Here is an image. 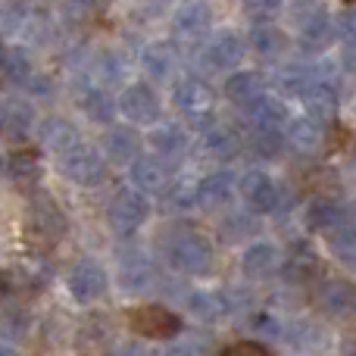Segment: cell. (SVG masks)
I'll return each instance as SVG.
<instances>
[{"label": "cell", "mask_w": 356, "mask_h": 356, "mask_svg": "<svg viewBox=\"0 0 356 356\" xmlns=\"http://www.w3.org/2000/svg\"><path fill=\"white\" fill-rule=\"evenodd\" d=\"M319 81V75H316V66H307V63H291V66H284L282 72H278L275 85L278 91L284 94V97H307V91Z\"/></svg>", "instance_id": "obj_24"}, {"label": "cell", "mask_w": 356, "mask_h": 356, "mask_svg": "<svg viewBox=\"0 0 356 356\" xmlns=\"http://www.w3.org/2000/svg\"><path fill=\"white\" fill-rule=\"evenodd\" d=\"M203 144H207V150L213 156H219V160H232V156H238V150H241L238 135H234L228 125H219V122L207 125V131H203Z\"/></svg>", "instance_id": "obj_30"}, {"label": "cell", "mask_w": 356, "mask_h": 356, "mask_svg": "<svg viewBox=\"0 0 356 356\" xmlns=\"http://www.w3.org/2000/svg\"><path fill=\"white\" fill-rule=\"evenodd\" d=\"M29 88H31L35 94H50V79H44V75H31Z\"/></svg>", "instance_id": "obj_46"}, {"label": "cell", "mask_w": 356, "mask_h": 356, "mask_svg": "<svg viewBox=\"0 0 356 356\" xmlns=\"http://www.w3.org/2000/svg\"><path fill=\"white\" fill-rule=\"evenodd\" d=\"M284 278L294 284L300 282H309V278L316 275V269H319V257H316V250L307 244V241H297L294 247L288 250V257H284Z\"/></svg>", "instance_id": "obj_20"}, {"label": "cell", "mask_w": 356, "mask_h": 356, "mask_svg": "<svg viewBox=\"0 0 356 356\" xmlns=\"http://www.w3.org/2000/svg\"><path fill=\"white\" fill-rule=\"evenodd\" d=\"M29 222H31V232H38L44 241H60L63 232H66V216H63L60 207H56L54 200H47L44 194L31 203Z\"/></svg>", "instance_id": "obj_13"}, {"label": "cell", "mask_w": 356, "mask_h": 356, "mask_svg": "<svg viewBox=\"0 0 356 356\" xmlns=\"http://www.w3.org/2000/svg\"><path fill=\"white\" fill-rule=\"evenodd\" d=\"M316 303L322 307V313L334 316V319L350 316L356 309V288L347 278H328V282H322L319 294H316Z\"/></svg>", "instance_id": "obj_11"}, {"label": "cell", "mask_w": 356, "mask_h": 356, "mask_svg": "<svg viewBox=\"0 0 356 356\" xmlns=\"http://www.w3.org/2000/svg\"><path fill=\"white\" fill-rule=\"evenodd\" d=\"M303 104H307V113H309V119H313V122L328 125L334 119V113H338V104H341V94H338L334 79L316 81V85L307 91Z\"/></svg>", "instance_id": "obj_12"}, {"label": "cell", "mask_w": 356, "mask_h": 356, "mask_svg": "<svg viewBox=\"0 0 356 356\" xmlns=\"http://www.w3.org/2000/svg\"><path fill=\"white\" fill-rule=\"evenodd\" d=\"M60 169H63V175H66L72 184H79V188H97V184L106 178L104 154L88 147V144H79V147H72L69 154H63Z\"/></svg>", "instance_id": "obj_2"}, {"label": "cell", "mask_w": 356, "mask_h": 356, "mask_svg": "<svg viewBox=\"0 0 356 356\" xmlns=\"http://www.w3.org/2000/svg\"><path fill=\"white\" fill-rule=\"evenodd\" d=\"M219 356H272L269 350H266L263 344H253V341H244V344H232L225 347Z\"/></svg>", "instance_id": "obj_45"}, {"label": "cell", "mask_w": 356, "mask_h": 356, "mask_svg": "<svg viewBox=\"0 0 356 356\" xmlns=\"http://www.w3.org/2000/svg\"><path fill=\"white\" fill-rule=\"evenodd\" d=\"M175 50L169 47V44H163V41H154V44H147L144 47V54H141V66H144V72L150 75V79H169V75L175 72Z\"/></svg>", "instance_id": "obj_28"}, {"label": "cell", "mask_w": 356, "mask_h": 356, "mask_svg": "<svg viewBox=\"0 0 356 356\" xmlns=\"http://www.w3.org/2000/svg\"><path fill=\"white\" fill-rule=\"evenodd\" d=\"M247 110H250L253 129H259V131H278L284 122H288L284 104L278 97H269V94H263V97H259L253 106H247Z\"/></svg>", "instance_id": "obj_27"}, {"label": "cell", "mask_w": 356, "mask_h": 356, "mask_svg": "<svg viewBox=\"0 0 356 356\" xmlns=\"http://www.w3.org/2000/svg\"><path fill=\"white\" fill-rule=\"evenodd\" d=\"M10 175H13V181H19V184H31L41 175V163H38V156L31 154V150H19L10 160Z\"/></svg>", "instance_id": "obj_37"}, {"label": "cell", "mask_w": 356, "mask_h": 356, "mask_svg": "<svg viewBox=\"0 0 356 356\" xmlns=\"http://www.w3.org/2000/svg\"><path fill=\"white\" fill-rule=\"evenodd\" d=\"M160 356H197L194 350H188V347H166Z\"/></svg>", "instance_id": "obj_48"}, {"label": "cell", "mask_w": 356, "mask_h": 356, "mask_svg": "<svg viewBox=\"0 0 356 356\" xmlns=\"http://www.w3.org/2000/svg\"><path fill=\"white\" fill-rule=\"evenodd\" d=\"M250 147H253V154H257V156L275 160V156L282 154V147H284V138L278 135V131H259V129H253Z\"/></svg>", "instance_id": "obj_39"}, {"label": "cell", "mask_w": 356, "mask_h": 356, "mask_svg": "<svg viewBox=\"0 0 356 356\" xmlns=\"http://www.w3.org/2000/svg\"><path fill=\"white\" fill-rule=\"evenodd\" d=\"M291 338L297 341L300 347H307V350H313V347H322L328 341V334L322 332L316 322H297L294 328H291Z\"/></svg>", "instance_id": "obj_40"}, {"label": "cell", "mask_w": 356, "mask_h": 356, "mask_svg": "<svg viewBox=\"0 0 356 356\" xmlns=\"http://www.w3.org/2000/svg\"><path fill=\"white\" fill-rule=\"evenodd\" d=\"M275 266H278V247L272 244V241H253V244L244 247V253H241V269L250 278L269 275Z\"/></svg>", "instance_id": "obj_23"}, {"label": "cell", "mask_w": 356, "mask_h": 356, "mask_svg": "<svg viewBox=\"0 0 356 356\" xmlns=\"http://www.w3.org/2000/svg\"><path fill=\"white\" fill-rule=\"evenodd\" d=\"M3 56H6V47H3V38H0V63H3Z\"/></svg>", "instance_id": "obj_51"}, {"label": "cell", "mask_w": 356, "mask_h": 356, "mask_svg": "<svg viewBox=\"0 0 356 356\" xmlns=\"http://www.w3.org/2000/svg\"><path fill=\"white\" fill-rule=\"evenodd\" d=\"M10 284H13L10 272H0V297H6V291H10Z\"/></svg>", "instance_id": "obj_49"}, {"label": "cell", "mask_w": 356, "mask_h": 356, "mask_svg": "<svg viewBox=\"0 0 356 356\" xmlns=\"http://www.w3.org/2000/svg\"><path fill=\"white\" fill-rule=\"evenodd\" d=\"M284 144H288L294 154L313 156L325 147V125L313 122V119H294L288 125V135H284Z\"/></svg>", "instance_id": "obj_14"}, {"label": "cell", "mask_w": 356, "mask_h": 356, "mask_svg": "<svg viewBox=\"0 0 356 356\" xmlns=\"http://www.w3.org/2000/svg\"><path fill=\"white\" fill-rule=\"evenodd\" d=\"M3 169H6V160H3V154H0V175H3Z\"/></svg>", "instance_id": "obj_52"}, {"label": "cell", "mask_w": 356, "mask_h": 356, "mask_svg": "<svg viewBox=\"0 0 356 356\" xmlns=\"http://www.w3.org/2000/svg\"><path fill=\"white\" fill-rule=\"evenodd\" d=\"M163 203H166L169 209H175V213H191L194 207H200V200H197V184L188 181V178H184V181L169 184Z\"/></svg>", "instance_id": "obj_34"}, {"label": "cell", "mask_w": 356, "mask_h": 356, "mask_svg": "<svg viewBox=\"0 0 356 356\" xmlns=\"http://www.w3.org/2000/svg\"><path fill=\"white\" fill-rule=\"evenodd\" d=\"M119 282H122L129 291H141V288H147V284L154 282V269H150V263L144 257L125 259L122 272H119Z\"/></svg>", "instance_id": "obj_35"}, {"label": "cell", "mask_w": 356, "mask_h": 356, "mask_svg": "<svg viewBox=\"0 0 356 356\" xmlns=\"http://www.w3.org/2000/svg\"><path fill=\"white\" fill-rule=\"evenodd\" d=\"M175 31L184 41H197L209 31V6L207 3H181L172 16Z\"/></svg>", "instance_id": "obj_21"}, {"label": "cell", "mask_w": 356, "mask_h": 356, "mask_svg": "<svg viewBox=\"0 0 356 356\" xmlns=\"http://www.w3.org/2000/svg\"><path fill=\"white\" fill-rule=\"evenodd\" d=\"M332 253L344 266L356 269V225H344L338 232H332Z\"/></svg>", "instance_id": "obj_36"}, {"label": "cell", "mask_w": 356, "mask_h": 356, "mask_svg": "<svg viewBox=\"0 0 356 356\" xmlns=\"http://www.w3.org/2000/svg\"><path fill=\"white\" fill-rule=\"evenodd\" d=\"M297 29H300V44L303 50H322L332 44L334 38V22L322 3H297L294 10Z\"/></svg>", "instance_id": "obj_3"}, {"label": "cell", "mask_w": 356, "mask_h": 356, "mask_svg": "<svg viewBox=\"0 0 356 356\" xmlns=\"http://www.w3.org/2000/svg\"><path fill=\"white\" fill-rule=\"evenodd\" d=\"M119 110H122V116L131 119V122L150 125L160 119V97H156V91L147 85V81H135V85H129L122 91Z\"/></svg>", "instance_id": "obj_7"}, {"label": "cell", "mask_w": 356, "mask_h": 356, "mask_svg": "<svg viewBox=\"0 0 356 356\" xmlns=\"http://www.w3.org/2000/svg\"><path fill=\"white\" fill-rule=\"evenodd\" d=\"M94 69H97V75H100L104 85H119V81L125 79V63H122V56L113 54V50L100 54L97 63H94Z\"/></svg>", "instance_id": "obj_38"}, {"label": "cell", "mask_w": 356, "mask_h": 356, "mask_svg": "<svg viewBox=\"0 0 356 356\" xmlns=\"http://www.w3.org/2000/svg\"><path fill=\"white\" fill-rule=\"evenodd\" d=\"M150 147H156L160 156H178L188 147V131L175 122H163L150 131Z\"/></svg>", "instance_id": "obj_29"}, {"label": "cell", "mask_w": 356, "mask_h": 356, "mask_svg": "<svg viewBox=\"0 0 356 356\" xmlns=\"http://www.w3.org/2000/svg\"><path fill=\"white\" fill-rule=\"evenodd\" d=\"M338 35L344 41V47H353L356 50V6H347L341 10L338 16Z\"/></svg>", "instance_id": "obj_44"}, {"label": "cell", "mask_w": 356, "mask_h": 356, "mask_svg": "<svg viewBox=\"0 0 356 356\" xmlns=\"http://www.w3.org/2000/svg\"><path fill=\"white\" fill-rule=\"evenodd\" d=\"M131 184H135V191H141V194H147V191H163L169 181V166L160 160V156H138L135 163H131Z\"/></svg>", "instance_id": "obj_18"}, {"label": "cell", "mask_w": 356, "mask_h": 356, "mask_svg": "<svg viewBox=\"0 0 356 356\" xmlns=\"http://www.w3.org/2000/svg\"><path fill=\"white\" fill-rule=\"evenodd\" d=\"M225 97L232 100V104L253 106L259 97H263V79H259V72H250V69L234 72L232 79L225 81Z\"/></svg>", "instance_id": "obj_25"}, {"label": "cell", "mask_w": 356, "mask_h": 356, "mask_svg": "<svg viewBox=\"0 0 356 356\" xmlns=\"http://www.w3.org/2000/svg\"><path fill=\"white\" fill-rule=\"evenodd\" d=\"M147 213H150L147 197L135 188L119 191V194L110 200V207H106V219H110L113 232H119V234L138 232V228L144 225V219H147Z\"/></svg>", "instance_id": "obj_4"}, {"label": "cell", "mask_w": 356, "mask_h": 356, "mask_svg": "<svg viewBox=\"0 0 356 356\" xmlns=\"http://www.w3.org/2000/svg\"><path fill=\"white\" fill-rule=\"evenodd\" d=\"M38 135H41V144L47 150H54V154H69L72 147H79V129H75L72 122H66L63 116H50L41 122V129H38Z\"/></svg>", "instance_id": "obj_17"}, {"label": "cell", "mask_w": 356, "mask_h": 356, "mask_svg": "<svg viewBox=\"0 0 356 356\" xmlns=\"http://www.w3.org/2000/svg\"><path fill=\"white\" fill-rule=\"evenodd\" d=\"M106 269L97 263V259L85 257L69 269V294L79 303H94L97 297L106 294Z\"/></svg>", "instance_id": "obj_6"}, {"label": "cell", "mask_w": 356, "mask_h": 356, "mask_svg": "<svg viewBox=\"0 0 356 356\" xmlns=\"http://www.w3.org/2000/svg\"><path fill=\"white\" fill-rule=\"evenodd\" d=\"M104 154L110 156L113 163H135L138 156H141V138L131 129L116 125V129H110L104 135Z\"/></svg>", "instance_id": "obj_22"}, {"label": "cell", "mask_w": 356, "mask_h": 356, "mask_svg": "<svg viewBox=\"0 0 356 356\" xmlns=\"http://www.w3.org/2000/svg\"><path fill=\"white\" fill-rule=\"evenodd\" d=\"M188 309L197 316V319H225L238 309L234 297H228V291H194L188 297Z\"/></svg>", "instance_id": "obj_15"}, {"label": "cell", "mask_w": 356, "mask_h": 356, "mask_svg": "<svg viewBox=\"0 0 356 356\" xmlns=\"http://www.w3.org/2000/svg\"><path fill=\"white\" fill-rule=\"evenodd\" d=\"M278 10H282V3H275V0H250V3H244V13L257 25H266L269 16H275Z\"/></svg>", "instance_id": "obj_42"}, {"label": "cell", "mask_w": 356, "mask_h": 356, "mask_svg": "<svg viewBox=\"0 0 356 356\" xmlns=\"http://www.w3.org/2000/svg\"><path fill=\"white\" fill-rule=\"evenodd\" d=\"M244 54H247V41L238 31H219V35L207 44L203 60H207L209 69H234V66H241Z\"/></svg>", "instance_id": "obj_10"}, {"label": "cell", "mask_w": 356, "mask_h": 356, "mask_svg": "<svg viewBox=\"0 0 356 356\" xmlns=\"http://www.w3.org/2000/svg\"><path fill=\"white\" fill-rule=\"evenodd\" d=\"M238 191L253 213H275L282 207V188L269 172H259V169L244 172L238 181Z\"/></svg>", "instance_id": "obj_5"}, {"label": "cell", "mask_w": 356, "mask_h": 356, "mask_svg": "<svg viewBox=\"0 0 356 356\" xmlns=\"http://www.w3.org/2000/svg\"><path fill=\"white\" fill-rule=\"evenodd\" d=\"M341 63L347 66V72L356 75V50L353 47H344V54H341Z\"/></svg>", "instance_id": "obj_47"}, {"label": "cell", "mask_w": 356, "mask_h": 356, "mask_svg": "<svg viewBox=\"0 0 356 356\" xmlns=\"http://www.w3.org/2000/svg\"><path fill=\"white\" fill-rule=\"evenodd\" d=\"M169 263L184 275H209L216 263L213 241L200 232H181L169 241Z\"/></svg>", "instance_id": "obj_1"}, {"label": "cell", "mask_w": 356, "mask_h": 356, "mask_svg": "<svg viewBox=\"0 0 356 356\" xmlns=\"http://www.w3.org/2000/svg\"><path fill=\"white\" fill-rule=\"evenodd\" d=\"M244 325L250 328L253 334H259V338H278V334H282V322L272 313H253Z\"/></svg>", "instance_id": "obj_41"}, {"label": "cell", "mask_w": 356, "mask_h": 356, "mask_svg": "<svg viewBox=\"0 0 356 356\" xmlns=\"http://www.w3.org/2000/svg\"><path fill=\"white\" fill-rule=\"evenodd\" d=\"M247 44L263 56H278L284 47H288V38H284V31H278L272 22H266V25H253L250 35H247Z\"/></svg>", "instance_id": "obj_31"}, {"label": "cell", "mask_w": 356, "mask_h": 356, "mask_svg": "<svg viewBox=\"0 0 356 356\" xmlns=\"http://www.w3.org/2000/svg\"><path fill=\"white\" fill-rule=\"evenodd\" d=\"M234 197V181L228 172H213L207 175L203 181H197V200H200V207H225L228 200Z\"/></svg>", "instance_id": "obj_26"}, {"label": "cell", "mask_w": 356, "mask_h": 356, "mask_svg": "<svg viewBox=\"0 0 356 356\" xmlns=\"http://www.w3.org/2000/svg\"><path fill=\"white\" fill-rule=\"evenodd\" d=\"M131 328L141 332L144 338H172L181 332V319L166 307H138L129 313Z\"/></svg>", "instance_id": "obj_9"}, {"label": "cell", "mask_w": 356, "mask_h": 356, "mask_svg": "<svg viewBox=\"0 0 356 356\" xmlns=\"http://www.w3.org/2000/svg\"><path fill=\"white\" fill-rule=\"evenodd\" d=\"M25 13H29V6H25V3L0 6V29H6V31L22 29V25H25Z\"/></svg>", "instance_id": "obj_43"}, {"label": "cell", "mask_w": 356, "mask_h": 356, "mask_svg": "<svg viewBox=\"0 0 356 356\" xmlns=\"http://www.w3.org/2000/svg\"><path fill=\"white\" fill-rule=\"evenodd\" d=\"M347 209L332 197H313L307 207V225L313 232H338L347 225Z\"/></svg>", "instance_id": "obj_16"}, {"label": "cell", "mask_w": 356, "mask_h": 356, "mask_svg": "<svg viewBox=\"0 0 356 356\" xmlns=\"http://www.w3.org/2000/svg\"><path fill=\"white\" fill-rule=\"evenodd\" d=\"M81 110H85V116L91 119V122H113V116H116V104H113V97H106V91H100V88H88L85 94H81Z\"/></svg>", "instance_id": "obj_32"}, {"label": "cell", "mask_w": 356, "mask_h": 356, "mask_svg": "<svg viewBox=\"0 0 356 356\" xmlns=\"http://www.w3.org/2000/svg\"><path fill=\"white\" fill-rule=\"evenodd\" d=\"M0 69H3L6 81H16V85H29L31 75H35V69H31V56L25 54L22 47L6 50L3 63H0Z\"/></svg>", "instance_id": "obj_33"}, {"label": "cell", "mask_w": 356, "mask_h": 356, "mask_svg": "<svg viewBox=\"0 0 356 356\" xmlns=\"http://www.w3.org/2000/svg\"><path fill=\"white\" fill-rule=\"evenodd\" d=\"M31 129H35V113H31L29 104L13 100V104L0 106V135L3 138H10V141H25Z\"/></svg>", "instance_id": "obj_19"}, {"label": "cell", "mask_w": 356, "mask_h": 356, "mask_svg": "<svg viewBox=\"0 0 356 356\" xmlns=\"http://www.w3.org/2000/svg\"><path fill=\"white\" fill-rule=\"evenodd\" d=\"M172 100L181 113H188L191 119H207L209 106H213V88L197 75H184L172 85Z\"/></svg>", "instance_id": "obj_8"}, {"label": "cell", "mask_w": 356, "mask_h": 356, "mask_svg": "<svg viewBox=\"0 0 356 356\" xmlns=\"http://www.w3.org/2000/svg\"><path fill=\"white\" fill-rule=\"evenodd\" d=\"M0 356H16V350L10 344H0Z\"/></svg>", "instance_id": "obj_50"}]
</instances>
